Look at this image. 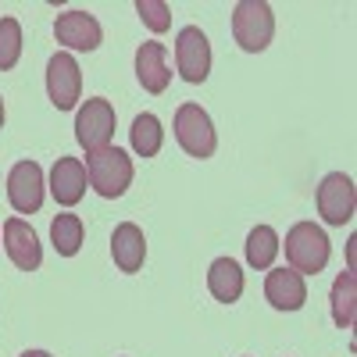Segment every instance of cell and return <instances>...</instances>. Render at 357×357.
Wrapping results in <instances>:
<instances>
[{"label":"cell","mask_w":357,"mask_h":357,"mask_svg":"<svg viewBox=\"0 0 357 357\" xmlns=\"http://www.w3.org/2000/svg\"><path fill=\"white\" fill-rule=\"evenodd\" d=\"M264 296L275 311H301L307 304V286L304 275L293 268H268L264 279Z\"/></svg>","instance_id":"obj_12"},{"label":"cell","mask_w":357,"mask_h":357,"mask_svg":"<svg viewBox=\"0 0 357 357\" xmlns=\"http://www.w3.org/2000/svg\"><path fill=\"white\" fill-rule=\"evenodd\" d=\"M111 136H114V107L111 100L104 97H89L79 114H75V139L86 154L93 151H104V146H111Z\"/></svg>","instance_id":"obj_5"},{"label":"cell","mask_w":357,"mask_h":357,"mask_svg":"<svg viewBox=\"0 0 357 357\" xmlns=\"http://www.w3.org/2000/svg\"><path fill=\"white\" fill-rule=\"evenodd\" d=\"M86 165L79 161V158H57L54 161V168H50V193H54V200L61 204V207H75L79 200H82V193H86Z\"/></svg>","instance_id":"obj_13"},{"label":"cell","mask_w":357,"mask_h":357,"mask_svg":"<svg viewBox=\"0 0 357 357\" xmlns=\"http://www.w3.org/2000/svg\"><path fill=\"white\" fill-rule=\"evenodd\" d=\"M0 129H4V100H0Z\"/></svg>","instance_id":"obj_24"},{"label":"cell","mask_w":357,"mask_h":357,"mask_svg":"<svg viewBox=\"0 0 357 357\" xmlns=\"http://www.w3.org/2000/svg\"><path fill=\"white\" fill-rule=\"evenodd\" d=\"M175 139L178 146L190 154V158H211L215 146H218V132H215V122L200 104H183L175 111Z\"/></svg>","instance_id":"obj_4"},{"label":"cell","mask_w":357,"mask_h":357,"mask_svg":"<svg viewBox=\"0 0 357 357\" xmlns=\"http://www.w3.org/2000/svg\"><path fill=\"white\" fill-rule=\"evenodd\" d=\"M175 68L193 86L211 75V43H207V36L197 25H186L183 33L175 36Z\"/></svg>","instance_id":"obj_8"},{"label":"cell","mask_w":357,"mask_h":357,"mask_svg":"<svg viewBox=\"0 0 357 357\" xmlns=\"http://www.w3.org/2000/svg\"><path fill=\"white\" fill-rule=\"evenodd\" d=\"M43 190H47V178L43 168L36 161H18L8 175V200L18 215H36L43 207Z\"/></svg>","instance_id":"obj_9"},{"label":"cell","mask_w":357,"mask_h":357,"mask_svg":"<svg viewBox=\"0 0 357 357\" xmlns=\"http://www.w3.org/2000/svg\"><path fill=\"white\" fill-rule=\"evenodd\" d=\"M136 79L146 93H165L168 82H172V72L165 65V43H139L136 50Z\"/></svg>","instance_id":"obj_15"},{"label":"cell","mask_w":357,"mask_h":357,"mask_svg":"<svg viewBox=\"0 0 357 357\" xmlns=\"http://www.w3.org/2000/svg\"><path fill=\"white\" fill-rule=\"evenodd\" d=\"M279 257V236L272 225H257L247 236V264L257 268V272H268Z\"/></svg>","instance_id":"obj_17"},{"label":"cell","mask_w":357,"mask_h":357,"mask_svg":"<svg viewBox=\"0 0 357 357\" xmlns=\"http://www.w3.org/2000/svg\"><path fill=\"white\" fill-rule=\"evenodd\" d=\"M129 139H132V151L139 158H154L161 151V143H165V129H161V118L151 114V111H143L136 114V122L129 129Z\"/></svg>","instance_id":"obj_18"},{"label":"cell","mask_w":357,"mask_h":357,"mask_svg":"<svg viewBox=\"0 0 357 357\" xmlns=\"http://www.w3.org/2000/svg\"><path fill=\"white\" fill-rule=\"evenodd\" d=\"M22 357H50V354H47V350H25Z\"/></svg>","instance_id":"obj_23"},{"label":"cell","mask_w":357,"mask_h":357,"mask_svg":"<svg viewBox=\"0 0 357 357\" xmlns=\"http://www.w3.org/2000/svg\"><path fill=\"white\" fill-rule=\"evenodd\" d=\"M50 243L61 257H75L82 250V218L79 215H57L50 222Z\"/></svg>","instance_id":"obj_20"},{"label":"cell","mask_w":357,"mask_h":357,"mask_svg":"<svg viewBox=\"0 0 357 357\" xmlns=\"http://www.w3.org/2000/svg\"><path fill=\"white\" fill-rule=\"evenodd\" d=\"M86 178L100 197L114 200L132 186V158L118 146H104V151L86 154Z\"/></svg>","instance_id":"obj_2"},{"label":"cell","mask_w":357,"mask_h":357,"mask_svg":"<svg viewBox=\"0 0 357 357\" xmlns=\"http://www.w3.org/2000/svg\"><path fill=\"white\" fill-rule=\"evenodd\" d=\"M243 286H247L243 268L236 264L232 257H218V261H211V268H207V289H211L215 301H222V304H236V301L243 296Z\"/></svg>","instance_id":"obj_16"},{"label":"cell","mask_w":357,"mask_h":357,"mask_svg":"<svg viewBox=\"0 0 357 357\" xmlns=\"http://www.w3.org/2000/svg\"><path fill=\"white\" fill-rule=\"evenodd\" d=\"M111 257L118 264V272H139L143 261H146V240H143V229L136 222H122L114 225V236H111Z\"/></svg>","instance_id":"obj_14"},{"label":"cell","mask_w":357,"mask_h":357,"mask_svg":"<svg viewBox=\"0 0 357 357\" xmlns=\"http://www.w3.org/2000/svg\"><path fill=\"white\" fill-rule=\"evenodd\" d=\"M232 36L247 54H261L275 36V15L264 0H240L232 11Z\"/></svg>","instance_id":"obj_3"},{"label":"cell","mask_w":357,"mask_h":357,"mask_svg":"<svg viewBox=\"0 0 357 357\" xmlns=\"http://www.w3.org/2000/svg\"><path fill=\"white\" fill-rule=\"evenodd\" d=\"M22 61V22L0 18V72H11Z\"/></svg>","instance_id":"obj_21"},{"label":"cell","mask_w":357,"mask_h":357,"mask_svg":"<svg viewBox=\"0 0 357 357\" xmlns=\"http://www.w3.org/2000/svg\"><path fill=\"white\" fill-rule=\"evenodd\" d=\"M136 15L143 18V25L151 29V33H165L172 25V8L165 0H136Z\"/></svg>","instance_id":"obj_22"},{"label":"cell","mask_w":357,"mask_h":357,"mask_svg":"<svg viewBox=\"0 0 357 357\" xmlns=\"http://www.w3.org/2000/svg\"><path fill=\"white\" fill-rule=\"evenodd\" d=\"M354 207H357V190H354V178L343 172H329L318 186V215L325 225H347L354 218Z\"/></svg>","instance_id":"obj_6"},{"label":"cell","mask_w":357,"mask_h":357,"mask_svg":"<svg viewBox=\"0 0 357 357\" xmlns=\"http://www.w3.org/2000/svg\"><path fill=\"white\" fill-rule=\"evenodd\" d=\"M329 254H333V243L325 229H318L314 222H296L289 232H286V261L293 272L301 275H318L325 264H329Z\"/></svg>","instance_id":"obj_1"},{"label":"cell","mask_w":357,"mask_h":357,"mask_svg":"<svg viewBox=\"0 0 357 357\" xmlns=\"http://www.w3.org/2000/svg\"><path fill=\"white\" fill-rule=\"evenodd\" d=\"M54 36L68 50H86L89 54V50L100 47L104 29L89 11H65V15H57V22H54Z\"/></svg>","instance_id":"obj_10"},{"label":"cell","mask_w":357,"mask_h":357,"mask_svg":"<svg viewBox=\"0 0 357 357\" xmlns=\"http://www.w3.org/2000/svg\"><path fill=\"white\" fill-rule=\"evenodd\" d=\"M79 93H82V72H79V61L61 50L50 57L47 65V97L57 111H72L79 104Z\"/></svg>","instance_id":"obj_7"},{"label":"cell","mask_w":357,"mask_h":357,"mask_svg":"<svg viewBox=\"0 0 357 357\" xmlns=\"http://www.w3.org/2000/svg\"><path fill=\"white\" fill-rule=\"evenodd\" d=\"M354 311H357V279H354V268H347V272L333 282V321H336V329H350Z\"/></svg>","instance_id":"obj_19"},{"label":"cell","mask_w":357,"mask_h":357,"mask_svg":"<svg viewBox=\"0 0 357 357\" xmlns=\"http://www.w3.org/2000/svg\"><path fill=\"white\" fill-rule=\"evenodd\" d=\"M4 250H8L11 264L22 268V272H36V268L43 264L40 236L25 218H8L4 222Z\"/></svg>","instance_id":"obj_11"}]
</instances>
